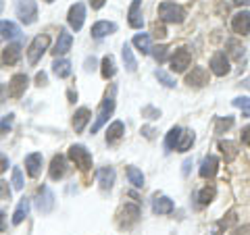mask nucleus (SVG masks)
Instances as JSON below:
<instances>
[{
    "instance_id": "30",
    "label": "nucleus",
    "mask_w": 250,
    "mask_h": 235,
    "mask_svg": "<svg viewBox=\"0 0 250 235\" xmlns=\"http://www.w3.org/2000/svg\"><path fill=\"white\" fill-rule=\"evenodd\" d=\"M100 73H103L104 79H111V77H115L117 67H115V59L111 57V54H106V57L103 59V67H100Z\"/></svg>"
},
{
    "instance_id": "46",
    "label": "nucleus",
    "mask_w": 250,
    "mask_h": 235,
    "mask_svg": "<svg viewBox=\"0 0 250 235\" xmlns=\"http://www.w3.org/2000/svg\"><path fill=\"white\" fill-rule=\"evenodd\" d=\"M154 36H156V38H165V36H167V29L156 23V25H154Z\"/></svg>"
},
{
    "instance_id": "24",
    "label": "nucleus",
    "mask_w": 250,
    "mask_h": 235,
    "mask_svg": "<svg viewBox=\"0 0 250 235\" xmlns=\"http://www.w3.org/2000/svg\"><path fill=\"white\" fill-rule=\"evenodd\" d=\"M88 121H90V111H88V108H85V106L77 108L75 115H73V129H75V133H82Z\"/></svg>"
},
{
    "instance_id": "11",
    "label": "nucleus",
    "mask_w": 250,
    "mask_h": 235,
    "mask_svg": "<svg viewBox=\"0 0 250 235\" xmlns=\"http://www.w3.org/2000/svg\"><path fill=\"white\" fill-rule=\"evenodd\" d=\"M231 29L236 31L238 36H248L250 34V11H240L233 15Z\"/></svg>"
},
{
    "instance_id": "14",
    "label": "nucleus",
    "mask_w": 250,
    "mask_h": 235,
    "mask_svg": "<svg viewBox=\"0 0 250 235\" xmlns=\"http://www.w3.org/2000/svg\"><path fill=\"white\" fill-rule=\"evenodd\" d=\"M175 210L173 200L167 198V196H156L152 200V213L154 215H171Z\"/></svg>"
},
{
    "instance_id": "52",
    "label": "nucleus",
    "mask_w": 250,
    "mask_h": 235,
    "mask_svg": "<svg viewBox=\"0 0 250 235\" xmlns=\"http://www.w3.org/2000/svg\"><path fill=\"white\" fill-rule=\"evenodd\" d=\"M142 133H144L148 139H152V137H154V129H150V127H142Z\"/></svg>"
},
{
    "instance_id": "54",
    "label": "nucleus",
    "mask_w": 250,
    "mask_h": 235,
    "mask_svg": "<svg viewBox=\"0 0 250 235\" xmlns=\"http://www.w3.org/2000/svg\"><path fill=\"white\" fill-rule=\"evenodd\" d=\"M6 229V225H4V210L0 208V231H4Z\"/></svg>"
},
{
    "instance_id": "16",
    "label": "nucleus",
    "mask_w": 250,
    "mask_h": 235,
    "mask_svg": "<svg viewBox=\"0 0 250 235\" xmlns=\"http://www.w3.org/2000/svg\"><path fill=\"white\" fill-rule=\"evenodd\" d=\"M115 31H117L115 23H111V21H98V23H94V25H92L90 34H92V38H96V40H103V38L115 34Z\"/></svg>"
},
{
    "instance_id": "18",
    "label": "nucleus",
    "mask_w": 250,
    "mask_h": 235,
    "mask_svg": "<svg viewBox=\"0 0 250 235\" xmlns=\"http://www.w3.org/2000/svg\"><path fill=\"white\" fill-rule=\"evenodd\" d=\"M42 162H44V156H42L40 152L29 154L27 158H25V169H27V175L36 179L38 175H40V171H42Z\"/></svg>"
},
{
    "instance_id": "17",
    "label": "nucleus",
    "mask_w": 250,
    "mask_h": 235,
    "mask_svg": "<svg viewBox=\"0 0 250 235\" xmlns=\"http://www.w3.org/2000/svg\"><path fill=\"white\" fill-rule=\"evenodd\" d=\"M21 59V44H9L6 48L2 50V57H0V60H2V65H17Z\"/></svg>"
},
{
    "instance_id": "44",
    "label": "nucleus",
    "mask_w": 250,
    "mask_h": 235,
    "mask_svg": "<svg viewBox=\"0 0 250 235\" xmlns=\"http://www.w3.org/2000/svg\"><path fill=\"white\" fill-rule=\"evenodd\" d=\"M142 117H146V119H159L161 117V111L154 106H144L142 108Z\"/></svg>"
},
{
    "instance_id": "9",
    "label": "nucleus",
    "mask_w": 250,
    "mask_h": 235,
    "mask_svg": "<svg viewBox=\"0 0 250 235\" xmlns=\"http://www.w3.org/2000/svg\"><path fill=\"white\" fill-rule=\"evenodd\" d=\"M210 71H213L217 77H225L229 73V60H228V54L225 52H215L213 59H210Z\"/></svg>"
},
{
    "instance_id": "39",
    "label": "nucleus",
    "mask_w": 250,
    "mask_h": 235,
    "mask_svg": "<svg viewBox=\"0 0 250 235\" xmlns=\"http://www.w3.org/2000/svg\"><path fill=\"white\" fill-rule=\"evenodd\" d=\"M228 48H229V54H231V57L236 59V60H240L242 57H244V46H242L238 40H229V42H228Z\"/></svg>"
},
{
    "instance_id": "43",
    "label": "nucleus",
    "mask_w": 250,
    "mask_h": 235,
    "mask_svg": "<svg viewBox=\"0 0 250 235\" xmlns=\"http://www.w3.org/2000/svg\"><path fill=\"white\" fill-rule=\"evenodd\" d=\"M0 200H11V185L4 179H0Z\"/></svg>"
},
{
    "instance_id": "7",
    "label": "nucleus",
    "mask_w": 250,
    "mask_h": 235,
    "mask_svg": "<svg viewBox=\"0 0 250 235\" xmlns=\"http://www.w3.org/2000/svg\"><path fill=\"white\" fill-rule=\"evenodd\" d=\"M67 21H69V27L73 31H80L83 27V21H85V6L82 2H75L71 9H69Z\"/></svg>"
},
{
    "instance_id": "42",
    "label": "nucleus",
    "mask_w": 250,
    "mask_h": 235,
    "mask_svg": "<svg viewBox=\"0 0 250 235\" xmlns=\"http://www.w3.org/2000/svg\"><path fill=\"white\" fill-rule=\"evenodd\" d=\"M13 121H15V115H4L2 121H0V133H9V129L13 127Z\"/></svg>"
},
{
    "instance_id": "8",
    "label": "nucleus",
    "mask_w": 250,
    "mask_h": 235,
    "mask_svg": "<svg viewBox=\"0 0 250 235\" xmlns=\"http://www.w3.org/2000/svg\"><path fill=\"white\" fill-rule=\"evenodd\" d=\"M190 60H192V52L188 48H179L175 50V54L171 57V69L175 73H184L188 67H190Z\"/></svg>"
},
{
    "instance_id": "31",
    "label": "nucleus",
    "mask_w": 250,
    "mask_h": 235,
    "mask_svg": "<svg viewBox=\"0 0 250 235\" xmlns=\"http://www.w3.org/2000/svg\"><path fill=\"white\" fill-rule=\"evenodd\" d=\"M27 213H29V200H27V198H23V200L19 202L17 210H15V215H13V225H19V223L25 221Z\"/></svg>"
},
{
    "instance_id": "13",
    "label": "nucleus",
    "mask_w": 250,
    "mask_h": 235,
    "mask_svg": "<svg viewBox=\"0 0 250 235\" xmlns=\"http://www.w3.org/2000/svg\"><path fill=\"white\" fill-rule=\"evenodd\" d=\"M127 21L134 29H142L144 25V17H142V0H134L127 11Z\"/></svg>"
},
{
    "instance_id": "60",
    "label": "nucleus",
    "mask_w": 250,
    "mask_h": 235,
    "mask_svg": "<svg viewBox=\"0 0 250 235\" xmlns=\"http://www.w3.org/2000/svg\"><path fill=\"white\" fill-rule=\"evenodd\" d=\"M44 2H54V0H44Z\"/></svg>"
},
{
    "instance_id": "45",
    "label": "nucleus",
    "mask_w": 250,
    "mask_h": 235,
    "mask_svg": "<svg viewBox=\"0 0 250 235\" xmlns=\"http://www.w3.org/2000/svg\"><path fill=\"white\" fill-rule=\"evenodd\" d=\"M242 142L246 146H250V125H246V127L242 129Z\"/></svg>"
},
{
    "instance_id": "32",
    "label": "nucleus",
    "mask_w": 250,
    "mask_h": 235,
    "mask_svg": "<svg viewBox=\"0 0 250 235\" xmlns=\"http://www.w3.org/2000/svg\"><path fill=\"white\" fill-rule=\"evenodd\" d=\"M182 127H171L169 133H167V137H165V148H167V152L171 150H175V146L179 142V136H182Z\"/></svg>"
},
{
    "instance_id": "15",
    "label": "nucleus",
    "mask_w": 250,
    "mask_h": 235,
    "mask_svg": "<svg viewBox=\"0 0 250 235\" xmlns=\"http://www.w3.org/2000/svg\"><path fill=\"white\" fill-rule=\"evenodd\" d=\"M217 171H219V158L210 154V156H207V158L202 160L198 173H200L202 179H213L217 175Z\"/></svg>"
},
{
    "instance_id": "49",
    "label": "nucleus",
    "mask_w": 250,
    "mask_h": 235,
    "mask_svg": "<svg viewBox=\"0 0 250 235\" xmlns=\"http://www.w3.org/2000/svg\"><path fill=\"white\" fill-rule=\"evenodd\" d=\"M104 2H106V0H90V4H92V9H103V6H104Z\"/></svg>"
},
{
    "instance_id": "50",
    "label": "nucleus",
    "mask_w": 250,
    "mask_h": 235,
    "mask_svg": "<svg viewBox=\"0 0 250 235\" xmlns=\"http://www.w3.org/2000/svg\"><path fill=\"white\" fill-rule=\"evenodd\" d=\"M36 83H38V85H46V73H44V71L36 75Z\"/></svg>"
},
{
    "instance_id": "59",
    "label": "nucleus",
    "mask_w": 250,
    "mask_h": 235,
    "mask_svg": "<svg viewBox=\"0 0 250 235\" xmlns=\"http://www.w3.org/2000/svg\"><path fill=\"white\" fill-rule=\"evenodd\" d=\"M4 11V2H2V0H0V13H2Z\"/></svg>"
},
{
    "instance_id": "28",
    "label": "nucleus",
    "mask_w": 250,
    "mask_h": 235,
    "mask_svg": "<svg viewBox=\"0 0 250 235\" xmlns=\"http://www.w3.org/2000/svg\"><path fill=\"white\" fill-rule=\"evenodd\" d=\"M52 71L57 77H61V79H65V77L71 75V62L65 60V59H57L52 62Z\"/></svg>"
},
{
    "instance_id": "19",
    "label": "nucleus",
    "mask_w": 250,
    "mask_h": 235,
    "mask_svg": "<svg viewBox=\"0 0 250 235\" xmlns=\"http://www.w3.org/2000/svg\"><path fill=\"white\" fill-rule=\"evenodd\" d=\"M71 44H73V36L69 34L67 29H61L59 34V40H57V46H54V54L57 57H61V54H67L69 50H71Z\"/></svg>"
},
{
    "instance_id": "20",
    "label": "nucleus",
    "mask_w": 250,
    "mask_h": 235,
    "mask_svg": "<svg viewBox=\"0 0 250 235\" xmlns=\"http://www.w3.org/2000/svg\"><path fill=\"white\" fill-rule=\"evenodd\" d=\"M121 216L123 218L119 221V225L121 227H131L140 218V208L136 204H125L123 210H121Z\"/></svg>"
},
{
    "instance_id": "27",
    "label": "nucleus",
    "mask_w": 250,
    "mask_h": 235,
    "mask_svg": "<svg viewBox=\"0 0 250 235\" xmlns=\"http://www.w3.org/2000/svg\"><path fill=\"white\" fill-rule=\"evenodd\" d=\"M219 150H221L225 162H231L238 156V144L236 142H229V139H225V142H219Z\"/></svg>"
},
{
    "instance_id": "57",
    "label": "nucleus",
    "mask_w": 250,
    "mask_h": 235,
    "mask_svg": "<svg viewBox=\"0 0 250 235\" xmlns=\"http://www.w3.org/2000/svg\"><path fill=\"white\" fill-rule=\"evenodd\" d=\"M67 96H69V100H71V102H75V98H77V96H75V94H73V92H69V94H67Z\"/></svg>"
},
{
    "instance_id": "51",
    "label": "nucleus",
    "mask_w": 250,
    "mask_h": 235,
    "mask_svg": "<svg viewBox=\"0 0 250 235\" xmlns=\"http://www.w3.org/2000/svg\"><path fill=\"white\" fill-rule=\"evenodd\" d=\"M231 235H250V227H242V229H236Z\"/></svg>"
},
{
    "instance_id": "22",
    "label": "nucleus",
    "mask_w": 250,
    "mask_h": 235,
    "mask_svg": "<svg viewBox=\"0 0 250 235\" xmlns=\"http://www.w3.org/2000/svg\"><path fill=\"white\" fill-rule=\"evenodd\" d=\"M98 183L103 190H111L115 183V169L113 167H103L98 169Z\"/></svg>"
},
{
    "instance_id": "56",
    "label": "nucleus",
    "mask_w": 250,
    "mask_h": 235,
    "mask_svg": "<svg viewBox=\"0 0 250 235\" xmlns=\"http://www.w3.org/2000/svg\"><path fill=\"white\" fill-rule=\"evenodd\" d=\"M233 4H250V0H231Z\"/></svg>"
},
{
    "instance_id": "40",
    "label": "nucleus",
    "mask_w": 250,
    "mask_h": 235,
    "mask_svg": "<svg viewBox=\"0 0 250 235\" xmlns=\"http://www.w3.org/2000/svg\"><path fill=\"white\" fill-rule=\"evenodd\" d=\"M150 52H152V57H154V60L159 62V65L167 60V46H165V44L154 46V48H150Z\"/></svg>"
},
{
    "instance_id": "41",
    "label": "nucleus",
    "mask_w": 250,
    "mask_h": 235,
    "mask_svg": "<svg viewBox=\"0 0 250 235\" xmlns=\"http://www.w3.org/2000/svg\"><path fill=\"white\" fill-rule=\"evenodd\" d=\"M13 187L15 190H23V173H21V169L19 167H15L13 169Z\"/></svg>"
},
{
    "instance_id": "29",
    "label": "nucleus",
    "mask_w": 250,
    "mask_h": 235,
    "mask_svg": "<svg viewBox=\"0 0 250 235\" xmlns=\"http://www.w3.org/2000/svg\"><path fill=\"white\" fill-rule=\"evenodd\" d=\"M192 144H194V131L184 129L182 136H179V142H177V146H175V150H177V152H188Z\"/></svg>"
},
{
    "instance_id": "4",
    "label": "nucleus",
    "mask_w": 250,
    "mask_h": 235,
    "mask_svg": "<svg viewBox=\"0 0 250 235\" xmlns=\"http://www.w3.org/2000/svg\"><path fill=\"white\" fill-rule=\"evenodd\" d=\"M48 46H50L48 36H36L34 38V42H31L29 48H27V59H29L31 65H36V62L42 59V54L48 50Z\"/></svg>"
},
{
    "instance_id": "53",
    "label": "nucleus",
    "mask_w": 250,
    "mask_h": 235,
    "mask_svg": "<svg viewBox=\"0 0 250 235\" xmlns=\"http://www.w3.org/2000/svg\"><path fill=\"white\" fill-rule=\"evenodd\" d=\"M94 65H96V60H94V59H88V60H85V71H92Z\"/></svg>"
},
{
    "instance_id": "38",
    "label": "nucleus",
    "mask_w": 250,
    "mask_h": 235,
    "mask_svg": "<svg viewBox=\"0 0 250 235\" xmlns=\"http://www.w3.org/2000/svg\"><path fill=\"white\" fill-rule=\"evenodd\" d=\"M231 104L236 106V108H240V111L244 113L246 117H250V98H246V96H238V98H233V100H231Z\"/></svg>"
},
{
    "instance_id": "10",
    "label": "nucleus",
    "mask_w": 250,
    "mask_h": 235,
    "mask_svg": "<svg viewBox=\"0 0 250 235\" xmlns=\"http://www.w3.org/2000/svg\"><path fill=\"white\" fill-rule=\"evenodd\" d=\"M27 83H29L27 75H23V73L13 75L9 85H6V88H9V96L11 98H21L23 94H25V90H27Z\"/></svg>"
},
{
    "instance_id": "6",
    "label": "nucleus",
    "mask_w": 250,
    "mask_h": 235,
    "mask_svg": "<svg viewBox=\"0 0 250 235\" xmlns=\"http://www.w3.org/2000/svg\"><path fill=\"white\" fill-rule=\"evenodd\" d=\"M113 111H115V100H113V96H106L103 100V104H100V108H98V117L92 125V133H96L100 127H103V125L108 121V117L113 115Z\"/></svg>"
},
{
    "instance_id": "21",
    "label": "nucleus",
    "mask_w": 250,
    "mask_h": 235,
    "mask_svg": "<svg viewBox=\"0 0 250 235\" xmlns=\"http://www.w3.org/2000/svg\"><path fill=\"white\" fill-rule=\"evenodd\" d=\"M67 173V160L65 156H54L52 162H50V179H54V181H59V179H62Z\"/></svg>"
},
{
    "instance_id": "55",
    "label": "nucleus",
    "mask_w": 250,
    "mask_h": 235,
    "mask_svg": "<svg viewBox=\"0 0 250 235\" xmlns=\"http://www.w3.org/2000/svg\"><path fill=\"white\" fill-rule=\"evenodd\" d=\"M190 164H192V160H186L184 162V175H188V169H190Z\"/></svg>"
},
{
    "instance_id": "25",
    "label": "nucleus",
    "mask_w": 250,
    "mask_h": 235,
    "mask_svg": "<svg viewBox=\"0 0 250 235\" xmlns=\"http://www.w3.org/2000/svg\"><path fill=\"white\" fill-rule=\"evenodd\" d=\"M123 133H125V125L121 121H115L111 127L106 129V144H115V142H119V139L123 137Z\"/></svg>"
},
{
    "instance_id": "26",
    "label": "nucleus",
    "mask_w": 250,
    "mask_h": 235,
    "mask_svg": "<svg viewBox=\"0 0 250 235\" xmlns=\"http://www.w3.org/2000/svg\"><path fill=\"white\" fill-rule=\"evenodd\" d=\"M121 59H123V65H125V69H127L129 73H134L136 69H138V60H136V57H134V52H131L129 44H123V48H121Z\"/></svg>"
},
{
    "instance_id": "37",
    "label": "nucleus",
    "mask_w": 250,
    "mask_h": 235,
    "mask_svg": "<svg viewBox=\"0 0 250 235\" xmlns=\"http://www.w3.org/2000/svg\"><path fill=\"white\" fill-rule=\"evenodd\" d=\"M154 77H156V79H159L163 85H165V88H175V79H173V77H171L167 71H163V69H156Z\"/></svg>"
},
{
    "instance_id": "23",
    "label": "nucleus",
    "mask_w": 250,
    "mask_h": 235,
    "mask_svg": "<svg viewBox=\"0 0 250 235\" xmlns=\"http://www.w3.org/2000/svg\"><path fill=\"white\" fill-rule=\"evenodd\" d=\"M21 29L19 25H15L13 21H0V38L2 40H13V38H19Z\"/></svg>"
},
{
    "instance_id": "35",
    "label": "nucleus",
    "mask_w": 250,
    "mask_h": 235,
    "mask_svg": "<svg viewBox=\"0 0 250 235\" xmlns=\"http://www.w3.org/2000/svg\"><path fill=\"white\" fill-rule=\"evenodd\" d=\"M215 194H217L215 185H207V187H202L200 194H198V204H200V206H207L208 202H213Z\"/></svg>"
},
{
    "instance_id": "12",
    "label": "nucleus",
    "mask_w": 250,
    "mask_h": 235,
    "mask_svg": "<svg viewBox=\"0 0 250 235\" xmlns=\"http://www.w3.org/2000/svg\"><path fill=\"white\" fill-rule=\"evenodd\" d=\"M186 83L190 88H202V85L208 83V73L205 67H194L190 73L186 75Z\"/></svg>"
},
{
    "instance_id": "58",
    "label": "nucleus",
    "mask_w": 250,
    "mask_h": 235,
    "mask_svg": "<svg viewBox=\"0 0 250 235\" xmlns=\"http://www.w3.org/2000/svg\"><path fill=\"white\" fill-rule=\"evenodd\" d=\"M244 85H246V88L250 90V77H246V79H244Z\"/></svg>"
},
{
    "instance_id": "5",
    "label": "nucleus",
    "mask_w": 250,
    "mask_h": 235,
    "mask_svg": "<svg viewBox=\"0 0 250 235\" xmlns=\"http://www.w3.org/2000/svg\"><path fill=\"white\" fill-rule=\"evenodd\" d=\"M36 208H38V213H42V215H48L50 210L54 208V194H52V190L48 185H42L40 190H38Z\"/></svg>"
},
{
    "instance_id": "1",
    "label": "nucleus",
    "mask_w": 250,
    "mask_h": 235,
    "mask_svg": "<svg viewBox=\"0 0 250 235\" xmlns=\"http://www.w3.org/2000/svg\"><path fill=\"white\" fill-rule=\"evenodd\" d=\"M159 17L165 23H182L186 19V11L179 4L171 2V0H165V2L159 4Z\"/></svg>"
},
{
    "instance_id": "34",
    "label": "nucleus",
    "mask_w": 250,
    "mask_h": 235,
    "mask_svg": "<svg viewBox=\"0 0 250 235\" xmlns=\"http://www.w3.org/2000/svg\"><path fill=\"white\" fill-rule=\"evenodd\" d=\"M134 46L142 54H150V36L148 34H138L134 38Z\"/></svg>"
},
{
    "instance_id": "36",
    "label": "nucleus",
    "mask_w": 250,
    "mask_h": 235,
    "mask_svg": "<svg viewBox=\"0 0 250 235\" xmlns=\"http://www.w3.org/2000/svg\"><path fill=\"white\" fill-rule=\"evenodd\" d=\"M233 127V117H217L215 119V131L217 133H223V131H228V129H231Z\"/></svg>"
},
{
    "instance_id": "47",
    "label": "nucleus",
    "mask_w": 250,
    "mask_h": 235,
    "mask_svg": "<svg viewBox=\"0 0 250 235\" xmlns=\"http://www.w3.org/2000/svg\"><path fill=\"white\" fill-rule=\"evenodd\" d=\"M6 169H9V158H6V156H2V154H0V173H4Z\"/></svg>"
},
{
    "instance_id": "48",
    "label": "nucleus",
    "mask_w": 250,
    "mask_h": 235,
    "mask_svg": "<svg viewBox=\"0 0 250 235\" xmlns=\"http://www.w3.org/2000/svg\"><path fill=\"white\" fill-rule=\"evenodd\" d=\"M4 98H9V88H6V85H0V104L4 102Z\"/></svg>"
},
{
    "instance_id": "3",
    "label": "nucleus",
    "mask_w": 250,
    "mask_h": 235,
    "mask_svg": "<svg viewBox=\"0 0 250 235\" xmlns=\"http://www.w3.org/2000/svg\"><path fill=\"white\" fill-rule=\"evenodd\" d=\"M15 11H17L19 21L25 23V25H31V23H36V19H38V4H36V0H17Z\"/></svg>"
},
{
    "instance_id": "2",
    "label": "nucleus",
    "mask_w": 250,
    "mask_h": 235,
    "mask_svg": "<svg viewBox=\"0 0 250 235\" xmlns=\"http://www.w3.org/2000/svg\"><path fill=\"white\" fill-rule=\"evenodd\" d=\"M69 158L75 162V167L80 171H90L92 169V154L88 152V148L82 146V144H73L69 148Z\"/></svg>"
},
{
    "instance_id": "33",
    "label": "nucleus",
    "mask_w": 250,
    "mask_h": 235,
    "mask_svg": "<svg viewBox=\"0 0 250 235\" xmlns=\"http://www.w3.org/2000/svg\"><path fill=\"white\" fill-rule=\"evenodd\" d=\"M127 179L134 187H144V173L138 167H127Z\"/></svg>"
}]
</instances>
